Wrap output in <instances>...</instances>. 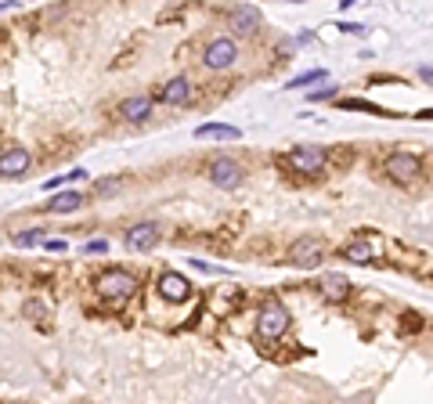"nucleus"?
Instances as JSON below:
<instances>
[{"instance_id":"obj_1","label":"nucleus","mask_w":433,"mask_h":404,"mask_svg":"<svg viewBox=\"0 0 433 404\" xmlns=\"http://www.w3.org/2000/svg\"><path fill=\"white\" fill-rule=\"evenodd\" d=\"M98 293L108 296V300H123V296H134L137 293V278L130 271H105L98 274Z\"/></svg>"},{"instance_id":"obj_2","label":"nucleus","mask_w":433,"mask_h":404,"mask_svg":"<svg viewBox=\"0 0 433 404\" xmlns=\"http://www.w3.org/2000/svg\"><path fill=\"white\" fill-rule=\"evenodd\" d=\"M289 328V311L282 304H264L256 314V336L260 339H278Z\"/></svg>"},{"instance_id":"obj_3","label":"nucleus","mask_w":433,"mask_h":404,"mask_svg":"<svg viewBox=\"0 0 433 404\" xmlns=\"http://www.w3.org/2000/svg\"><path fill=\"white\" fill-rule=\"evenodd\" d=\"M321 253H325V242L321 239H300L289 249V264H296V267H318L321 264Z\"/></svg>"},{"instance_id":"obj_4","label":"nucleus","mask_w":433,"mask_h":404,"mask_svg":"<svg viewBox=\"0 0 433 404\" xmlns=\"http://www.w3.org/2000/svg\"><path fill=\"white\" fill-rule=\"evenodd\" d=\"M155 289L162 293V300H170V304H181V300H188V293H192L188 278H184V274H177V271H167V274H159Z\"/></svg>"},{"instance_id":"obj_5","label":"nucleus","mask_w":433,"mask_h":404,"mask_svg":"<svg viewBox=\"0 0 433 404\" xmlns=\"http://www.w3.org/2000/svg\"><path fill=\"white\" fill-rule=\"evenodd\" d=\"M419 170H422V166H419V159H415L412 152H394V155L387 159V173H390L394 181H401V185H405V181H415Z\"/></svg>"},{"instance_id":"obj_6","label":"nucleus","mask_w":433,"mask_h":404,"mask_svg":"<svg viewBox=\"0 0 433 404\" xmlns=\"http://www.w3.org/2000/svg\"><path fill=\"white\" fill-rule=\"evenodd\" d=\"M209 181H213L216 188H239V185H242V166H239L235 159H216V162L209 166Z\"/></svg>"},{"instance_id":"obj_7","label":"nucleus","mask_w":433,"mask_h":404,"mask_svg":"<svg viewBox=\"0 0 433 404\" xmlns=\"http://www.w3.org/2000/svg\"><path fill=\"white\" fill-rule=\"evenodd\" d=\"M289 162H293V170H300V173H321L325 152L314 148V145H300V148L289 152Z\"/></svg>"},{"instance_id":"obj_8","label":"nucleus","mask_w":433,"mask_h":404,"mask_svg":"<svg viewBox=\"0 0 433 404\" xmlns=\"http://www.w3.org/2000/svg\"><path fill=\"white\" fill-rule=\"evenodd\" d=\"M235 54H239L235 40L221 36V40H213V43L206 47V66H209V69H228V66L235 62Z\"/></svg>"},{"instance_id":"obj_9","label":"nucleus","mask_w":433,"mask_h":404,"mask_svg":"<svg viewBox=\"0 0 433 404\" xmlns=\"http://www.w3.org/2000/svg\"><path fill=\"white\" fill-rule=\"evenodd\" d=\"M159 242V224H152V220H145V224H134L130 231H127V249H137V253H145V249H152Z\"/></svg>"},{"instance_id":"obj_10","label":"nucleus","mask_w":433,"mask_h":404,"mask_svg":"<svg viewBox=\"0 0 433 404\" xmlns=\"http://www.w3.org/2000/svg\"><path fill=\"white\" fill-rule=\"evenodd\" d=\"M29 170V152L26 148H4L0 152V177H19V173Z\"/></svg>"},{"instance_id":"obj_11","label":"nucleus","mask_w":433,"mask_h":404,"mask_svg":"<svg viewBox=\"0 0 433 404\" xmlns=\"http://www.w3.org/2000/svg\"><path fill=\"white\" fill-rule=\"evenodd\" d=\"M321 293L329 296V300H347V293H350V281H347V274H325L321 278Z\"/></svg>"},{"instance_id":"obj_12","label":"nucleus","mask_w":433,"mask_h":404,"mask_svg":"<svg viewBox=\"0 0 433 404\" xmlns=\"http://www.w3.org/2000/svg\"><path fill=\"white\" fill-rule=\"evenodd\" d=\"M167 105H184L188 98H192V83L184 80V76H177V80H170L167 87H162V94H159Z\"/></svg>"},{"instance_id":"obj_13","label":"nucleus","mask_w":433,"mask_h":404,"mask_svg":"<svg viewBox=\"0 0 433 404\" xmlns=\"http://www.w3.org/2000/svg\"><path fill=\"white\" fill-rule=\"evenodd\" d=\"M260 26V11L256 8H239V11H231V29L235 33H253Z\"/></svg>"},{"instance_id":"obj_14","label":"nucleus","mask_w":433,"mask_h":404,"mask_svg":"<svg viewBox=\"0 0 433 404\" xmlns=\"http://www.w3.org/2000/svg\"><path fill=\"white\" fill-rule=\"evenodd\" d=\"M195 138H221V141H239L242 130L239 127H224V123H206L195 130Z\"/></svg>"},{"instance_id":"obj_15","label":"nucleus","mask_w":433,"mask_h":404,"mask_svg":"<svg viewBox=\"0 0 433 404\" xmlns=\"http://www.w3.org/2000/svg\"><path fill=\"white\" fill-rule=\"evenodd\" d=\"M83 206V195L80 192H62V195H54L51 199V213H73V209H80Z\"/></svg>"},{"instance_id":"obj_16","label":"nucleus","mask_w":433,"mask_h":404,"mask_svg":"<svg viewBox=\"0 0 433 404\" xmlns=\"http://www.w3.org/2000/svg\"><path fill=\"white\" fill-rule=\"evenodd\" d=\"M120 112H123V120H145V115L152 112V101L148 98H127L120 105Z\"/></svg>"},{"instance_id":"obj_17","label":"nucleus","mask_w":433,"mask_h":404,"mask_svg":"<svg viewBox=\"0 0 433 404\" xmlns=\"http://www.w3.org/2000/svg\"><path fill=\"white\" fill-rule=\"evenodd\" d=\"M43 235H47V231H40V227H29V231H22V235H15V246H19V249H29V246H43Z\"/></svg>"},{"instance_id":"obj_18","label":"nucleus","mask_w":433,"mask_h":404,"mask_svg":"<svg viewBox=\"0 0 433 404\" xmlns=\"http://www.w3.org/2000/svg\"><path fill=\"white\" fill-rule=\"evenodd\" d=\"M343 257H347V260H354V264H368V260H372V249H368L365 242H354V246H347V249H343Z\"/></svg>"},{"instance_id":"obj_19","label":"nucleus","mask_w":433,"mask_h":404,"mask_svg":"<svg viewBox=\"0 0 433 404\" xmlns=\"http://www.w3.org/2000/svg\"><path fill=\"white\" fill-rule=\"evenodd\" d=\"M314 80H325V73H321V69H314V73H303V76L289 80V83H286V90H296V87H303V83H314Z\"/></svg>"},{"instance_id":"obj_20","label":"nucleus","mask_w":433,"mask_h":404,"mask_svg":"<svg viewBox=\"0 0 433 404\" xmlns=\"http://www.w3.org/2000/svg\"><path fill=\"white\" fill-rule=\"evenodd\" d=\"M108 249V242L105 239H94V242H87V253H105Z\"/></svg>"},{"instance_id":"obj_21","label":"nucleus","mask_w":433,"mask_h":404,"mask_svg":"<svg viewBox=\"0 0 433 404\" xmlns=\"http://www.w3.org/2000/svg\"><path fill=\"white\" fill-rule=\"evenodd\" d=\"M419 76H422L426 83H433V66H422V69H419Z\"/></svg>"},{"instance_id":"obj_22","label":"nucleus","mask_w":433,"mask_h":404,"mask_svg":"<svg viewBox=\"0 0 433 404\" xmlns=\"http://www.w3.org/2000/svg\"><path fill=\"white\" fill-rule=\"evenodd\" d=\"M426 115H433V112H426Z\"/></svg>"}]
</instances>
